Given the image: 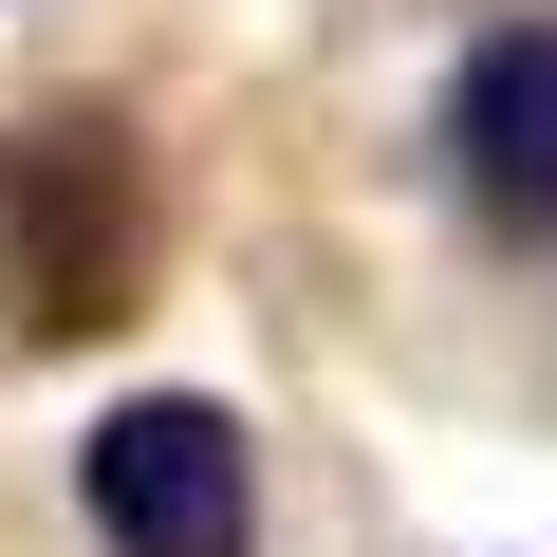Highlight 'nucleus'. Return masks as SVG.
Listing matches in <instances>:
<instances>
[{
	"mask_svg": "<svg viewBox=\"0 0 557 557\" xmlns=\"http://www.w3.org/2000/svg\"><path fill=\"white\" fill-rule=\"evenodd\" d=\"M75 502H94L112 557H260V446H242L205 391H131V409H94Z\"/></svg>",
	"mask_w": 557,
	"mask_h": 557,
	"instance_id": "obj_1",
	"label": "nucleus"
},
{
	"mask_svg": "<svg viewBox=\"0 0 557 557\" xmlns=\"http://www.w3.org/2000/svg\"><path fill=\"white\" fill-rule=\"evenodd\" d=\"M446 168H465L520 242H557V20H520V38H483V57L446 75Z\"/></svg>",
	"mask_w": 557,
	"mask_h": 557,
	"instance_id": "obj_2",
	"label": "nucleus"
}]
</instances>
